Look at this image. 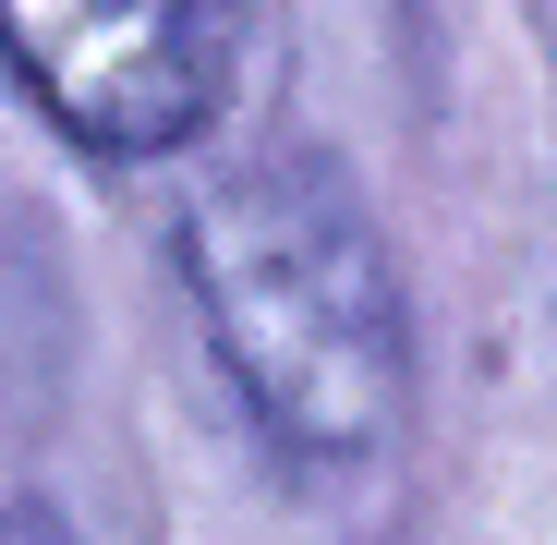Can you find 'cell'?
Returning <instances> with one entry per match:
<instances>
[{
  "label": "cell",
  "instance_id": "cell-2",
  "mask_svg": "<svg viewBox=\"0 0 557 545\" xmlns=\"http://www.w3.org/2000/svg\"><path fill=\"white\" fill-rule=\"evenodd\" d=\"M0 61L98 158H158L231 98L243 0H0Z\"/></svg>",
  "mask_w": 557,
  "mask_h": 545
},
{
  "label": "cell",
  "instance_id": "cell-3",
  "mask_svg": "<svg viewBox=\"0 0 557 545\" xmlns=\"http://www.w3.org/2000/svg\"><path fill=\"white\" fill-rule=\"evenodd\" d=\"M0 545H73V533H61L49 509H0Z\"/></svg>",
  "mask_w": 557,
  "mask_h": 545
},
{
  "label": "cell",
  "instance_id": "cell-1",
  "mask_svg": "<svg viewBox=\"0 0 557 545\" xmlns=\"http://www.w3.org/2000/svg\"><path fill=\"white\" fill-rule=\"evenodd\" d=\"M182 280L231 363L243 412L304 473H351L400 436L412 339L388 243L363 231L327 158H243L182 207Z\"/></svg>",
  "mask_w": 557,
  "mask_h": 545
}]
</instances>
